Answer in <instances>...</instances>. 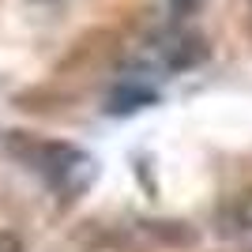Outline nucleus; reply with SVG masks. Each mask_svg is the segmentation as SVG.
<instances>
[{"mask_svg": "<svg viewBox=\"0 0 252 252\" xmlns=\"http://www.w3.org/2000/svg\"><path fill=\"white\" fill-rule=\"evenodd\" d=\"M0 252H23L19 237H15V233H0Z\"/></svg>", "mask_w": 252, "mask_h": 252, "instance_id": "1", "label": "nucleus"}]
</instances>
